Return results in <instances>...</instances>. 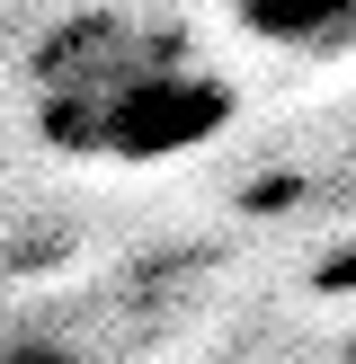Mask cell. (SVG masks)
Masks as SVG:
<instances>
[{
    "label": "cell",
    "instance_id": "6da1fadb",
    "mask_svg": "<svg viewBox=\"0 0 356 364\" xmlns=\"http://www.w3.org/2000/svg\"><path fill=\"white\" fill-rule=\"evenodd\" d=\"M231 80L223 71H196L178 53H160L152 71L116 89H63V98H36V134L71 160H178L196 142H214L231 124Z\"/></svg>",
    "mask_w": 356,
    "mask_h": 364
},
{
    "label": "cell",
    "instance_id": "7a4b0ae2",
    "mask_svg": "<svg viewBox=\"0 0 356 364\" xmlns=\"http://www.w3.org/2000/svg\"><path fill=\"white\" fill-rule=\"evenodd\" d=\"M160 53H178L169 36H142L134 18H71V27H53L45 45H36V98H63V89H116L134 80V71H152Z\"/></svg>",
    "mask_w": 356,
    "mask_h": 364
},
{
    "label": "cell",
    "instance_id": "3957f363",
    "mask_svg": "<svg viewBox=\"0 0 356 364\" xmlns=\"http://www.w3.org/2000/svg\"><path fill=\"white\" fill-rule=\"evenodd\" d=\"M231 18L285 53H338L356 36V0H231Z\"/></svg>",
    "mask_w": 356,
    "mask_h": 364
},
{
    "label": "cell",
    "instance_id": "277c9868",
    "mask_svg": "<svg viewBox=\"0 0 356 364\" xmlns=\"http://www.w3.org/2000/svg\"><path fill=\"white\" fill-rule=\"evenodd\" d=\"M0 364H89L71 338H45V329H18V338H0Z\"/></svg>",
    "mask_w": 356,
    "mask_h": 364
}]
</instances>
